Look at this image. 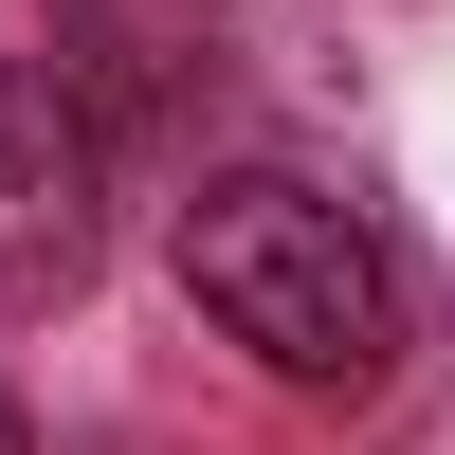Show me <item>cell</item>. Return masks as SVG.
<instances>
[{"instance_id":"obj_2","label":"cell","mask_w":455,"mask_h":455,"mask_svg":"<svg viewBox=\"0 0 455 455\" xmlns=\"http://www.w3.org/2000/svg\"><path fill=\"white\" fill-rule=\"evenodd\" d=\"M73 255H92V146L36 73H0V310L73 291Z\"/></svg>"},{"instance_id":"obj_3","label":"cell","mask_w":455,"mask_h":455,"mask_svg":"<svg viewBox=\"0 0 455 455\" xmlns=\"http://www.w3.org/2000/svg\"><path fill=\"white\" fill-rule=\"evenodd\" d=\"M0 455H19V419H0Z\"/></svg>"},{"instance_id":"obj_1","label":"cell","mask_w":455,"mask_h":455,"mask_svg":"<svg viewBox=\"0 0 455 455\" xmlns=\"http://www.w3.org/2000/svg\"><path fill=\"white\" fill-rule=\"evenodd\" d=\"M182 291H201L274 383H383V347H401V291H383V255H364V219L328 201V182H274V164L182 201Z\"/></svg>"}]
</instances>
